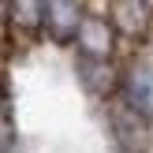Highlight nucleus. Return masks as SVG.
I'll return each mask as SVG.
<instances>
[{
    "label": "nucleus",
    "mask_w": 153,
    "mask_h": 153,
    "mask_svg": "<svg viewBox=\"0 0 153 153\" xmlns=\"http://www.w3.org/2000/svg\"><path fill=\"white\" fill-rule=\"evenodd\" d=\"M105 116H108L112 142H116L123 153H149V149H153V120L142 116L134 105H127L120 94L108 101Z\"/></svg>",
    "instance_id": "1"
},
{
    "label": "nucleus",
    "mask_w": 153,
    "mask_h": 153,
    "mask_svg": "<svg viewBox=\"0 0 153 153\" xmlns=\"http://www.w3.org/2000/svg\"><path fill=\"white\" fill-rule=\"evenodd\" d=\"M0 153H15V120H11V97L4 94V146Z\"/></svg>",
    "instance_id": "8"
},
{
    "label": "nucleus",
    "mask_w": 153,
    "mask_h": 153,
    "mask_svg": "<svg viewBox=\"0 0 153 153\" xmlns=\"http://www.w3.org/2000/svg\"><path fill=\"white\" fill-rule=\"evenodd\" d=\"M105 15L116 26V34L127 37V41H142L153 26V4L149 0H108Z\"/></svg>",
    "instance_id": "2"
},
{
    "label": "nucleus",
    "mask_w": 153,
    "mask_h": 153,
    "mask_svg": "<svg viewBox=\"0 0 153 153\" xmlns=\"http://www.w3.org/2000/svg\"><path fill=\"white\" fill-rule=\"evenodd\" d=\"M116 37L120 34L108 22V15H86L75 45H79V56H86V60H112L116 56Z\"/></svg>",
    "instance_id": "3"
},
{
    "label": "nucleus",
    "mask_w": 153,
    "mask_h": 153,
    "mask_svg": "<svg viewBox=\"0 0 153 153\" xmlns=\"http://www.w3.org/2000/svg\"><path fill=\"white\" fill-rule=\"evenodd\" d=\"M75 71H79V82H82L94 97L112 101V97L120 94V79H123V75H116L112 60H86V56H79Z\"/></svg>",
    "instance_id": "6"
},
{
    "label": "nucleus",
    "mask_w": 153,
    "mask_h": 153,
    "mask_svg": "<svg viewBox=\"0 0 153 153\" xmlns=\"http://www.w3.org/2000/svg\"><path fill=\"white\" fill-rule=\"evenodd\" d=\"M120 75H123L120 79V97L127 105H134L142 116L153 120V67L146 60H131Z\"/></svg>",
    "instance_id": "5"
},
{
    "label": "nucleus",
    "mask_w": 153,
    "mask_h": 153,
    "mask_svg": "<svg viewBox=\"0 0 153 153\" xmlns=\"http://www.w3.org/2000/svg\"><path fill=\"white\" fill-rule=\"evenodd\" d=\"M82 19H86V11L79 0H45V34L56 45H75Z\"/></svg>",
    "instance_id": "4"
},
{
    "label": "nucleus",
    "mask_w": 153,
    "mask_h": 153,
    "mask_svg": "<svg viewBox=\"0 0 153 153\" xmlns=\"http://www.w3.org/2000/svg\"><path fill=\"white\" fill-rule=\"evenodd\" d=\"M4 26L7 34H41L45 30V0H4Z\"/></svg>",
    "instance_id": "7"
}]
</instances>
